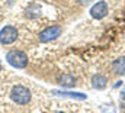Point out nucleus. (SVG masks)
I'll list each match as a JSON object with an SVG mask.
<instances>
[{"label":"nucleus","instance_id":"nucleus-1","mask_svg":"<svg viewBox=\"0 0 125 113\" xmlns=\"http://www.w3.org/2000/svg\"><path fill=\"white\" fill-rule=\"evenodd\" d=\"M31 97H32L31 90H29L28 87L22 85V84L15 85V87L10 90V99H12L16 104H21V106L28 104V103L31 102Z\"/></svg>","mask_w":125,"mask_h":113},{"label":"nucleus","instance_id":"nucleus-2","mask_svg":"<svg viewBox=\"0 0 125 113\" xmlns=\"http://www.w3.org/2000/svg\"><path fill=\"white\" fill-rule=\"evenodd\" d=\"M6 61L13 67V68H25L28 65V55L23 51H9L6 55Z\"/></svg>","mask_w":125,"mask_h":113},{"label":"nucleus","instance_id":"nucleus-3","mask_svg":"<svg viewBox=\"0 0 125 113\" xmlns=\"http://www.w3.org/2000/svg\"><path fill=\"white\" fill-rule=\"evenodd\" d=\"M61 32H62L61 26L52 25V26H48V28H45L44 30H41L39 35H38V38H39L41 42H50V41L57 39V38L61 35Z\"/></svg>","mask_w":125,"mask_h":113},{"label":"nucleus","instance_id":"nucleus-4","mask_svg":"<svg viewBox=\"0 0 125 113\" xmlns=\"http://www.w3.org/2000/svg\"><path fill=\"white\" fill-rule=\"evenodd\" d=\"M18 29L15 26H4L0 30V44L1 45H10L18 39Z\"/></svg>","mask_w":125,"mask_h":113},{"label":"nucleus","instance_id":"nucleus-5","mask_svg":"<svg viewBox=\"0 0 125 113\" xmlns=\"http://www.w3.org/2000/svg\"><path fill=\"white\" fill-rule=\"evenodd\" d=\"M106 15H108V3L103 1V0L97 1L96 4L92 6V9H90V16L93 19H97V20L99 19H103Z\"/></svg>","mask_w":125,"mask_h":113},{"label":"nucleus","instance_id":"nucleus-6","mask_svg":"<svg viewBox=\"0 0 125 113\" xmlns=\"http://www.w3.org/2000/svg\"><path fill=\"white\" fill-rule=\"evenodd\" d=\"M112 71L116 75H125V56H119L112 62Z\"/></svg>","mask_w":125,"mask_h":113},{"label":"nucleus","instance_id":"nucleus-7","mask_svg":"<svg viewBox=\"0 0 125 113\" xmlns=\"http://www.w3.org/2000/svg\"><path fill=\"white\" fill-rule=\"evenodd\" d=\"M108 84V78L102 74H96L92 77V87L93 88H97V90H103Z\"/></svg>","mask_w":125,"mask_h":113},{"label":"nucleus","instance_id":"nucleus-8","mask_svg":"<svg viewBox=\"0 0 125 113\" xmlns=\"http://www.w3.org/2000/svg\"><path fill=\"white\" fill-rule=\"evenodd\" d=\"M54 94H58V96H65V97H73V99H86V94L83 93H70V91H54Z\"/></svg>","mask_w":125,"mask_h":113},{"label":"nucleus","instance_id":"nucleus-9","mask_svg":"<svg viewBox=\"0 0 125 113\" xmlns=\"http://www.w3.org/2000/svg\"><path fill=\"white\" fill-rule=\"evenodd\" d=\"M74 81H76V80H74L73 77H70V75H64L61 78V84L65 85V87H73V85L76 84Z\"/></svg>","mask_w":125,"mask_h":113},{"label":"nucleus","instance_id":"nucleus-10","mask_svg":"<svg viewBox=\"0 0 125 113\" xmlns=\"http://www.w3.org/2000/svg\"><path fill=\"white\" fill-rule=\"evenodd\" d=\"M121 100L125 103V87L122 88V91H121Z\"/></svg>","mask_w":125,"mask_h":113},{"label":"nucleus","instance_id":"nucleus-11","mask_svg":"<svg viewBox=\"0 0 125 113\" xmlns=\"http://www.w3.org/2000/svg\"><path fill=\"white\" fill-rule=\"evenodd\" d=\"M119 85H122V81H118V83L115 84V87H119Z\"/></svg>","mask_w":125,"mask_h":113},{"label":"nucleus","instance_id":"nucleus-12","mask_svg":"<svg viewBox=\"0 0 125 113\" xmlns=\"http://www.w3.org/2000/svg\"><path fill=\"white\" fill-rule=\"evenodd\" d=\"M0 71H1V62H0Z\"/></svg>","mask_w":125,"mask_h":113},{"label":"nucleus","instance_id":"nucleus-13","mask_svg":"<svg viewBox=\"0 0 125 113\" xmlns=\"http://www.w3.org/2000/svg\"><path fill=\"white\" fill-rule=\"evenodd\" d=\"M54 113H62V112H54Z\"/></svg>","mask_w":125,"mask_h":113}]
</instances>
